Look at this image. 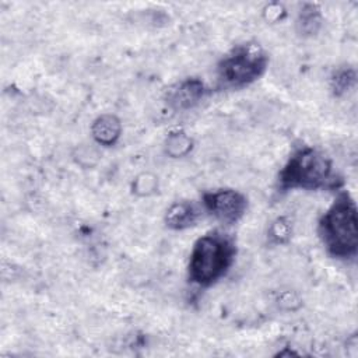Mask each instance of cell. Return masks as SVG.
Listing matches in <instances>:
<instances>
[{"label":"cell","mask_w":358,"mask_h":358,"mask_svg":"<svg viewBox=\"0 0 358 358\" xmlns=\"http://www.w3.org/2000/svg\"><path fill=\"white\" fill-rule=\"evenodd\" d=\"M319 235L327 252L351 259L358 250L357 206L348 192H340L319 221Z\"/></svg>","instance_id":"6da1fadb"},{"label":"cell","mask_w":358,"mask_h":358,"mask_svg":"<svg viewBox=\"0 0 358 358\" xmlns=\"http://www.w3.org/2000/svg\"><path fill=\"white\" fill-rule=\"evenodd\" d=\"M200 210L192 201H176L165 213V224L173 231H182L196 224Z\"/></svg>","instance_id":"ba28073f"},{"label":"cell","mask_w":358,"mask_h":358,"mask_svg":"<svg viewBox=\"0 0 358 358\" xmlns=\"http://www.w3.org/2000/svg\"><path fill=\"white\" fill-rule=\"evenodd\" d=\"M277 303L284 310H295L301 306V299L294 291H284L278 295Z\"/></svg>","instance_id":"5bb4252c"},{"label":"cell","mask_w":358,"mask_h":358,"mask_svg":"<svg viewBox=\"0 0 358 358\" xmlns=\"http://www.w3.org/2000/svg\"><path fill=\"white\" fill-rule=\"evenodd\" d=\"M122 134V123L116 115L102 113L91 124V136L99 145L110 147L117 143Z\"/></svg>","instance_id":"52a82bcc"},{"label":"cell","mask_w":358,"mask_h":358,"mask_svg":"<svg viewBox=\"0 0 358 358\" xmlns=\"http://www.w3.org/2000/svg\"><path fill=\"white\" fill-rule=\"evenodd\" d=\"M193 138L183 130L171 131L164 141V151L171 158H183L193 150Z\"/></svg>","instance_id":"9c48e42d"},{"label":"cell","mask_w":358,"mask_h":358,"mask_svg":"<svg viewBox=\"0 0 358 358\" xmlns=\"http://www.w3.org/2000/svg\"><path fill=\"white\" fill-rule=\"evenodd\" d=\"M281 189H331L337 187L331 161L313 147L296 150L280 171Z\"/></svg>","instance_id":"3957f363"},{"label":"cell","mask_w":358,"mask_h":358,"mask_svg":"<svg viewBox=\"0 0 358 358\" xmlns=\"http://www.w3.org/2000/svg\"><path fill=\"white\" fill-rule=\"evenodd\" d=\"M231 238L220 232H210L199 238L192 249L187 266L189 280L200 287H210L220 280L235 257Z\"/></svg>","instance_id":"7a4b0ae2"},{"label":"cell","mask_w":358,"mask_h":358,"mask_svg":"<svg viewBox=\"0 0 358 358\" xmlns=\"http://www.w3.org/2000/svg\"><path fill=\"white\" fill-rule=\"evenodd\" d=\"M270 242L275 245L287 243L292 235V222L288 217H277L267 231Z\"/></svg>","instance_id":"7c38bea8"},{"label":"cell","mask_w":358,"mask_h":358,"mask_svg":"<svg viewBox=\"0 0 358 358\" xmlns=\"http://www.w3.org/2000/svg\"><path fill=\"white\" fill-rule=\"evenodd\" d=\"M203 204L215 220L231 225L238 222L245 215L248 199L238 190L221 189L204 193Z\"/></svg>","instance_id":"5b68a950"},{"label":"cell","mask_w":358,"mask_h":358,"mask_svg":"<svg viewBox=\"0 0 358 358\" xmlns=\"http://www.w3.org/2000/svg\"><path fill=\"white\" fill-rule=\"evenodd\" d=\"M263 15L268 22H278L285 17V8L280 3H270L264 7Z\"/></svg>","instance_id":"9a60e30c"},{"label":"cell","mask_w":358,"mask_h":358,"mask_svg":"<svg viewBox=\"0 0 358 358\" xmlns=\"http://www.w3.org/2000/svg\"><path fill=\"white\" fill-rule=\"evenodd\" d=\"M206 87L199 78H187L176 85L168 95L169 105L176 110H186L196 106L204 96Z\"/></svg>","instance_id":"8992f818"},{"label":"cell","mask_w":358,"mask_h":358,"mask_svg":"<svg viewBox=\"0 0 358 358\" xmlns=\"http://www.w3.org/2000/svg\"><path fill=\"white\" fill-rule=\"evenodd\" d=\"M296 27H298V31L305 36L317 34V31L322 27V13L319 6L306 3L298 14Z\"/></svg>","instance_id":"30bf717a"},{"label":"cell","mask_w":358,"mask_h":358,"mask_svg":"<svg viewBox=\"0 0 358 358\" xmlns=\"http://www.w3.org/2000/svg\"><path fill=\"white\" fill-rule=\"evenodd\" d=\"M357 84V73L352 67L340 69L331 78V91L336 96L350 92Z\"/></svg>","instance_id":"8fae6325"},{"label":"cell","mask_w":358,"mask_h":358,"mask_svg":"<svg viewBox=\"0 0 358 358\" xmlns=\"http://www.w3.org/2000/svg\"><path fill=\"white\" fill-rule=\"evenodd\" d=\"M268 57L256 43L234 48L218 64L220 80L229 87H243L256 81L266 70Z\"/></svg>","instance_id":"277c9868"},{"label":"cell","mask_w":358,"mask_h":358,"mask_svg":"<svg viewBox=\"0 0 358 358\" xmlns=\"http://www.w3.org/2000/svg\"><path fill=\"white\" fill-rule=\"evenodd\" d=\"M158 190V178L151 172H141L138 173L133 183L131 192L138 197H148Z\"/></svg>","instance_id":"4fadbf2b"}]
</instances>
